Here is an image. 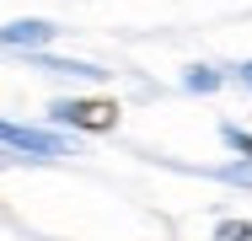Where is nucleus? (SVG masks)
Returning a JSON list of instances; mask_svg holds the SVG:
<instances>
[{"label": "nucleus", "mask_w": 252, "mask_h": 241, "mask_svg": "<svg viewBox=\"0 0 252 241\" xmlns=\"http://www.w3.org/2000/svg\"><path fill=\"white\" fill-rule=\"evenodd\" d=\"M215 241H252V220H220Z\"/></svg>", "instance_id": "obj_3"}, {"label": "nucleus", "mask_w": 252, "mask_h": 241, "mask_svg": "<svg viewBox=\"0 0 252 241\" xmlns=\"http://www.w3.org/2000/svg\"><path fill=\"white\" fill-rule=\"evenodd\" d=\"M118 102L113 96H81V102H59L54 107V118L59 123H75V129H92V134H107V129H118Z\"/></svg>", "instance_id": "obj_1"}, {"label": "nucleus", "mask_w": 252, "mask_h": 241, "mask_svg": "<svg viewBox=\"0 0 252 241\" xmlns=\"http://www.w3.org/2000/svg\"><path fill=\"white\" fill-rule=\"evenodd\" d=\"M54 32L43 27V22H16L11 32H5V43H49Z\"/></svg>", "instance_id": "obj_2"}, {"label": "nucleus", "mask_w": 252, "mask_h": 241, "mask_svg": "<svg viewBox=\"0 0 252 241\" xmlns=\"http://www.w3.org/2000/svg\"><path fill=\"white\" fill-rule=\"evenodd\" d=\"M225 140L236 145V150H242V155H252V134H242V129H225Z\"/></svg>", "instance_id": "obj_4"}]
</instances>
